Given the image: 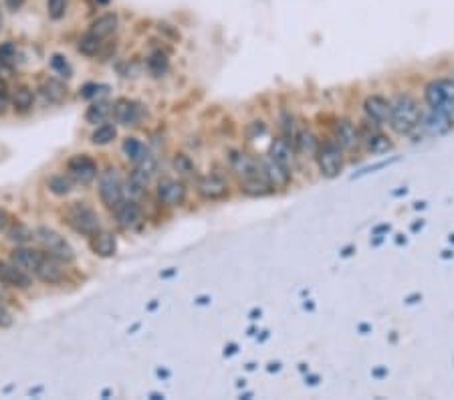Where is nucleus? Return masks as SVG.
<instances>
[{
    "instance_id": "1",
    "label": "nucleus",
    "mask_w": 454,
    "mask_h": 400,
    "mask_svg": "<svg viewBox=\"0 0 454 400\" xmlns=\"http://www.w3.org/2000/svg\"><path fill=\"white\" fill-rule=\"evenodd\" d=\"M420 105L414 97L410 95H400L390 107V125L398 134H410L414 127H418Z\"/></svg>"
},
{
    "instance_id": "2",
    "label": "nucleus",
    "mask_w": 454,
    "mask_h": 400,
    "mask_svg": "<svg viewBox=\"0 0 454 400\" xmlns=\"http://www.w3.org/2000/svg\"><path fill=\"white\" fill-rule=\"evenodd\" d=\"M35 239L36 243L43 247V251L55 259L63 263H71L75 259V251L69 241L51 226H38L35 230Z\"/></svg>"
},
{
    "instance_id": "3",
    "label": "nucleus",
    "mask_w": 454,
    "mask_h": 400,
    "mask_svg": "<svg viewBox=\"0 0 454 400\" xmlns=\"http://www.w3.org/2000/svg\"><path fill=\"white\" fill-rule=\"evenodd\" d=\"M65 221H67V225L75 233L85 235V237H93L101 228L99 214L91 207H87L85 202H73V205H69V209L65 210Z\"/></svg>"
},
{
    "instance_id": "4",
    "label": "nucleus",
    "mask_w": 454,
    "mask_h": 400,
    "mask_svg": "<svg viewBox=\"0 0 454 400\" xmlns=\"http://www.w3.org/2000/svg\"><path fill=\"white\" fill-rule=\"evenodd\" d=\"M426 102L432 109L454 116V81L438 79L426 88Z\"/></svg>"
},
{
    "instance_id": "5",
    "label": "nucleus",
    "mask_w": 454,
    "mask_h": 400,
    "mask_svg": "<svg viewBox=\"0 0 454 400\" xmlns=\"http://www.w3.org/2000/svg\"><path fill=\"white\" fill-rule=\"evenodd\" d=\"M99 198L109 209H113L118 202L123 200L122 178H120V172L115 168H111V166L99 176Z\"/></svg>"
},
{
    "instance_id": "6",
    "label": "nucleus",
    "mask_w": 454,
    "mask_h": 400,
    "mask_svg": "<svg viewBox=\"0 0 454 400\" xmlns=\"http://www.w3.org/2000/svg\"><path fill=\"white\" fill-rule=\"evenodd\" d=\"M67 172L79 184H91L97 178V162L87 154L71 156L67 162Z\"/></svg>"
},
{
    "instance_id": "7",
    "label": "nucleus",
    "mask_w": 454,
    "mask_h": 400,
    "mask_svg": "<svg viewBox=\"0 0 454 400\" xmlns=\"http://www.w3.org/2000/svg\"><path fill=\"white\" fill-rule=\"evenodd\" d=\"M315 154H317V164H319L321 174L327 176V178L339 174V170L343 166V156H341V150L335 144H325V146L317 148Z\"/></svg>"
},
{
    "instance_id": "8",
    "label": "nucleus",
    "mask_w": 454,
    "mask_h": 400,
    "mask_svg": "<svg viewBox=\"0 0 454 400\" xmlns=\"http://www.w3.org/2000/svg\"><path fill=\"white\" fill-rule=\"evenodd\" d=\"M63 265H65L63 261H59V259H55L51 255L43 253V257H41V261L36 265L33 275L41 279L43 283H49V285L61 283L65 279V267Z\"/></svg>"
},
{
    "instance_id": "9",
    "label": "nucleus",
    "mask_w": 454,
    "mask_h": 400,
    "mask_svg": "<svg viewBox=\"0 0 454 400\" xmlns=\"http://www.w3.org/2000/svg\"><path fill=\"white\" fill-rule=\"evenodd\" d=\"M0 283L8 285L13 289H29L33 285V279L27 271H22L13 261L0 259Z\"/></svg>"
},
{
    "instance_id": "10",
    "label": "nucleus",
    "mask_w": 454,
    "mask_h": 400,
    "mask_svg": "<svg viewBox=\"0 0 454 400\" xmlns=\"http://www.w3.org/2000/svg\"><path fill=\"white\" fill-rule=\"evenodd\" d=\"M113 214L115 221L122 228H138L143 221V212H141L140 205L134 200H122L113 207Z\"/></svg>"
},
{
    "instance_id": "11",
    "label": "nucleus",
    "mask_w": 454,
    "mask_h": 400,
    "mask_svg": "<svg viewBox=\"0 0 454 400\" xmlns=\"http://www.w3.org/2000/svg\"><path fill=\"white\" fill-rule=\"evenodd\" d=\"M157 198L162 205L166 207H180L186 200V188L182 182L172 180V178H164L157 184Z\"/></svg>"
},
{
    "instance_id": "12",
    "label": "nucleus",
    "mask_w": 454,
    "mask_h": 400,
    "mask_svg": "<svg viewBox=\"0 0 454 400\" xmlns=\"http://www.w3.org/2000/svg\"><path fill=\"white\" fill-rule=\"evenodd\" d=\"M418 125L422 127V132L428 134V136H442V134H446L453 127V120H451L448 113H442V111L432 109L428 116H424V120L420 118Z\"/></svg>"
},
{
    "instance_id": "13",
    "label": "nucleus",
    "mask_w": 454,
    "mask_h": 400,
    "mask_svg": "<svg viewBox=\"0 0 454 400\" xmlns=\"http://www.w3.org/2000/svg\"><path fill=\"white\" fill-rule=\"evenodd\" d=\"M41 257H43V253L36 251V249H31V247H17L10 253V261L15 263L17 267H20L22 271H27V273H35Z\"/></svg>"
},
{
    "instance_id": "14",
    "label": "nucleus",
    "mask_w": 454,
    "mask_h": 400,
    "mask_svg": "<svg viewBox=\"0 0 454 400\" xmlns=\"http://www.w3.org/2000/svg\"><path fill=\"white\" fill-rule=\"evenodd\" d=\"M91 241V251L95 253V255H99V257H113L115 255V251H118V241H115V237L111 235V233H107V230H97L93 237H89Z\"/></svg>"
},
{
    "instance_id": "15",
    "label": "nucleus",
    "mask_w": 454,
    "mask_h": 400,
    "mask_svg": "<svg viewBox=\"0 0 454 400\" xmlns=\"http://www.w3.org/2000/svg\"><path fill=\"white\" fill-rule=\"evenodd\" d=\"M113 116L123 125H136V123L140 122L141 109L136 102L120 99V102H115V105H113Z\"/></svg>"
},
{
    "instance_id": "16",
    "label": "nucleus",
    "mask_w": 454,
    "mask_h": 400,
    "mask_svg": "<svg viewBox=\"0 0 454 400\" xmlns=\"http://www.w3.org/2000/svg\"><path fill=\"white\" fill-rule=\"evenodd\" d=\"M333 132H335V139H337L339 148H343V150H353L357 146V142H360L357 130L348 120H341V122L335 123Z\"/></svg>"
},
{
    "instance_id": "17",
    "label": "nucleus",
    "mask_w": 454,
    "mask_h": 400,
    "mask_svg": "<svg viewBox=\"0 0 454 400\" xmlns=\"http://www.w3.org/2000/svg\"><path fill=\"white\" fill-rule=\"evenodd\" d=\"M230 166L236 174H241L243 178H257L259 170H261V164L257 160H253L246 154H232L230 156Z\"/></svg>"
},
{
    "instance_id": "18",
    "label": "nucleus",
    "mask_w": 454,
    "mask_h": 400,
    "mask_svg": "<svg viewBox=\"0 0 454 400\" xmlns=\"http://www.w3.org/2000/svg\"><path fill=\"white\" fill-rule=\"evenodd\" d=\"M198 192L204 196V198H220L227 194V182L220 178V176H204L200 182H198Z\"/></svg>"
},
{
    "instance_id": "19",
    "label": "nucleus",
    "mask_w": 454,
    "mask_h": 400,
    "mask_svg": "<svg viewBox=\"0 0 454 400\" xmlns=\"http://www.w3.org/2000/svg\"><path fill=\"white\" fill-rule=\"evenodd\" d=\"M390 107H392V104L385 102L384 97H378V95L367 97L366 99V113L371 118V122L376 123H382L390 120Z\"/></svg>"
},
{
    "instance_id": "20",
    "label": "nucleus",
    "mask_w": 454,
    "mask_h": 400,
    "mask_svg": "<svg viewBox=\"0 0 454 400\" xmlns=\"http://www.w3.org/2000/svg\"><path fill=\"white\" fill-rule=\"evenodd\" d=\"M41 93H43V97L52 105H59L63 104V99L67 97V88H65V83L63 81H59V79H47L43 85H41Z\"/></svg>"
},
{
    "instance_id": "21",
    "label": "nucleus",
    "mask_w": 454,
    "mask_h": 400,
    "mask_svg": "<svg viewBox=\"0 0 454 400\" xmlns=\"http://www.w3.org/2000/svg\"><path fill=\"white\" fill-rule=\"evenodd\" d=\"M123 154L127 156L129 162H134L136 166H140V164H143L150 158L148 148L138 138H125V142H123Z\"/></svg>"
},
{
    "instance_id": "22",
    "label": "nucleus",
    "mask_w": 454,
    "mask_h": 400,
    "mask_svg": "<svg viewBox=\"0 0 454 400\" xmlns=\"http://www.w3.org/2000/svg\"><path fill=\"white\" fill-rule=\"evenodd\" d=\"M271 160L277 162L283 168H289L293 164V150L287 139H275L271 144Z\"/></svg>"
},
{
    "instance_id": "23",
    "label": "nucleus",
    "mask_w": 454,
    "mask_h": 400,
    "mask_svg": "<svg viewBox=\"0 0 454 400\" xmlns=\"http://www.w3.org/2000/svg\"><path fill=\"white\" fill-rule=\"evenodd\" d=\"M115 29H118V17H115L113 13H107V15L99 17L97 20H93V25H91L89 33L97 35L99 39H105V36L113 35V33H115Z\"/></svg>"
},
{
    "instance_id": "24",
    "label": "nucleus",
    "mask_w": 454,
    "mask_h": 400,
    "mask_svg": "<svg viewBox=\"0 0 454 400\" xmlns=\"http://www.w3.org/2000/svg\"><path fill=\"white\" fill-rule=\"evenodd\" d=\"M113 113V105L107 104V102H95V104H91L87 107V111H85V120L89 123H93V125H97V123H105L107 122V118Z\"/></svg>"
},
{
    "instance_id": "25",
    "label": "nucleus",
    "mask_w": 454,
    "mask_h": 400,
    "mask_svg": "<svg viewBox=\"0 0 454 400\" xmlns=\"http://www.w3.org/2000/svg\"><path fill=\"white\" fill-rule=\"evenodd\" d=\"M262 172L269 178V182L275 184V186H285V184L289 182V172H287V168H283V166H279V164L273 162V160H269V162L262 164Z\"/></svg>"
},
{
    "instance_id": "26",
    "label": "nucleus",
    "mask_w": 454,
    "mask_h": 400,
    "mask_svg": "<svg viewBox=\"0 0 454 400\" xmlns=\"http://www.w3.org/2000/svg\"><path fill=\"white\" fill-rule=\"evenodd\" d=\"M13 105H15V109L20 111V113H24V111H29L31 107H33V102H35V95H33V91L29 88H24V85H18L13 91Z\"/></svg>"
},
{
    "instance_id": "27",
    "label": "nucleus",
    "mask_w": 454,
    "mask_h": 400,
    "mask_svg": "<svg viewBox=\"0 0 454 400\" xmlns=\"http://www.w3.org/2000/svg\"><path fill=\"white\" fill-rule=\"evenodd\" d=\"M115 136H118V130H115L113 123H101V125H97V127L93 130L91 142H93L95 146H107V144H111V142L115 139Z\"/></svg>"
},
{
    "instance_id": "28",
    "label": "nucleus",
    "mask_w": 454,
    "mask_h": 400,
    "mask_svg": "<svg viewBox=\"0 0 454 400\" xmlns=\"http://www.w3.org/2000/svg\"><path fill=\"white\" fill-rule=\"evenodd\" d=\"M99 49H101V39L97 35H93V33H85V35L79 39V43H77V51L81 53V55H87V57L97 55Z\"/></svg>"
},
{
    "instance_id": "29",
    "label": "nucleus",
    "mask_w": 454,
    "mask_h": 400,
    "mask_svg": "<svg viewBox=\"0 0 454 400\" xmlns=\"http://www.w3.org/2000/svg\"><path fill=\"white\" fill-rule=\"evenodd\" d=\"M148 172H143L141 168L138 170H134L132 176H129V180H127V191L132 196H140L141 192L146 191V186H148Z\"/></svg>"
},
{
    "instance_id": "30",
    "label": "nucleus",
    "mask_w": 454,
    "mask_h": 400,
    "mask_svg": "<svg viewBox=\"0 0 454 400\" xmlns=\"http://www.w3.org/2000/svg\"><path fill=\"white\" fill-rule=\"evenodd\" d=\"M49 191L55 194V196H67L71 191H73V182H71L67 176L57 174L52 176L49 180Z\"/></svg>"
},
{
    "instance_id": "31",
    "label": "nucleus",
    "mask_w": 454,
    "mask_h": 400,
    "mask_svg": "<svg viewBox=\"0 0 454 400\" xmlns=\"http://www.w3.org/2000/svg\"><path fill=\"white\" fill-rule=\"evenodd\" d=\"M243 192L248 194V196H262V194L269 192V186L259 180V176H257V178H245V182H243Z\"/></svg>"
},
{
    "instance_id": "32",
    "label": "nucleus",
    "mask_w": 454,
    "mask_h": 400,
    "mask_svg": "<svg viewBox=\"0 0 454 400\" xmlns=\"http://www.w3.org/2000/svg\"><path fill=\"white\" fill-rule=\"evenodd\" d=\"M366 144L371 152H382V150H388V148H390V142H388L382 134H378V132H371V134L366 132Z\"/></svg>"
},
{
    "instance_id": "33",
    "label": "nucleus",
    "mask_w": 454,
    "mask_h": 400,
    "mask_svg": "<svg viewBox=\"0 0 454 400\" xmlns=\"http://www.w3.org/2000/svg\"><path fill=\"white\" fill-rule=\"evenodd\" d=\"M65 11H67V0H47V13L52 20L65 17Z\"/></svg>"
},
{
    "instance_id": "34",
    "label": "nucleus",
    "mask_w": 454,
    "mask_h": 400,
    "mask_svg": "<svg viewBox=\"0 0 454 400\" xmlns=\"http://www.w3.org/2000/svg\"><path fill=\"white\" fill-rule=\"evenodd\" d=\"M299 150L305 154H315L317 152V139H315L313 134H309V132H303L301 136H299Z\"/></svg>"
},
{
    "instance_id": "35",
    "label": "nucleus",
    "mask_w": 454,
    "mask_h": 400,
    "mask_svg": "<svg viewBox=\"0 0 454 400\" xmlns=\"http://www.w3.org/2000/svg\"><path fill=\"white\" fill-rule=\"evenodd\" d=\"M8 239H10V241H17V243H24V241L33 239V233L24 225H17L13 226V230L8 233Z\"/></svg>"
},
{
    "instance_id": "36",
    "label": "nucleus",
    "mask_w": 454,
    "mask_h": 400,
    "mask_svg": "<svg viewBox=\"0 0 454 400\" xmlns=\"http://www.w3.org/2000/svg\"><path fill=\"white\" fill-rule=\"evenodd\" d=\"M51 65H52V69L59 71V73H61V75H65V77H71V73H73L71 65L67 63V61H65V57H63V55H52Z\"/></svg>"
},
{
    "instance_id": "37",
    "label": "nucleus",
    "mask_w": 454,
    "mask_h": 400,
    "mask_svg": "<svg viewBox=\"0 0 454 400\" xmlns=\"http://www.w3.org/2000/svg\"><path fill=\"white\" fill-rule=\"evenodd\" d=\"M10 324H13V313L0 299V328H8Z\"/></svg>"
},
{
    "instance_id": "38",
    "label": "nucleus",
    "mask_w": 454,
    "mask_h": 400,
    "mask_svg": "<svg viewBox=\"0 0 454 400\" xmlns=\"http://www.w3.org/2000/svg\"><path fill=\"white\" fill-rule=\"evenodd\" d=\"M15 57V47L10 43H4L0 45V63H6Z\"/></svg>"
},
{
    "instance_id": "39",
    "label": "nucleus",
    "mask_w": 454,
    "mask_h": 400,
    "mask_svg": "<svg viewBox=\"0 0 454 400\" xmlns=\"http://www.w3.org/2000/svg\"><path fill=\"white\" fill-rule=\"evenodd\" d=\"M8 102H10V97H8V91L6 88L0 83V116L6 111V107H8Z\"/></svg>"
},
{
    "instance_id": "40",
    "label": "nucleus",
    "mask_w": 454,
    "mask_h": 400,
    "mask_svg": "<svg viewBox=\"0 0 454 400\" xmlns=\"http://www.w3.org/2000/svg\"><path fill=\"white\" fill-rule=\"evenodd\" d=\"M6 2V6L10 8V11H18L22 4H24V0H4Z\"/></svg>"
},
{
    "instance_id": "41",
    "label": "nucleus",
    "mask_w": 454,
    "mask_h": 400,
    "mask_svg": "<svg viewBox=\"0 0 454 400\" xmlns=\"http://www.w3.org/2000/svg\"><path fill=\"white\" fill-rule=\"evenodd\" d=\"M2 221H4V212L0 210V225H2Z\"/></svg>"
},
{
    "instance_id": "42",
    "label": "nucleus",
    "mask_w": 454,
    "mask_h": 400,
    "mask_svg": "<svg viewBox=\"0 0 454 400\" xmlns=\"http://www.w3.org/2000/svg\"><path fill=\"white\" fill-rule=\"evenodd\" d=\"M0 29H2V15H0Z\"/></svg>"
}]
</instances>
